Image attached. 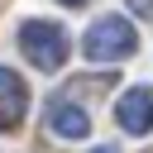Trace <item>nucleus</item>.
I'll list each match as a JSON object with an SVG mask.
<instances>
[{
  "label": "nucleus",
  "instance_id": "obj_6",
  "mask_svg": "<svg viewBox=\"0 0 153 153\" xmlns=\"http://www.w3.org/2000/svg\"><path fill=\"white\" fill-rule=\"evenodd\" d=\"M124 5H129L139 19H153V0H124Z\"/></svg>",
  "mask_w": 153,
  "mask_h": 153
},
{
  "label": "nucleus",
  "instance_id": "obj_1",
  "mask_svg": "<svg viewBox=\"0 0 153 153\" xmlns=\"http://www.w3.org/2000/svg\"><path fill=\"white\" fill-rule=\"evenodd\" d=\"M134 48H139V33H134V24L120 19V14L96 19V24L86 29V38H81V53H86L91 62H120V57H129Z\"/></svg>",
  "mask_w": 153,
  "mask_h": 153
},
{
  "label": "nucleus",
  "instance_id": "obj_8",
  "mask_svg": "<svg viewBox=\"0 0 153 153\" xmlns=\"http://www.w3.org/2000/svg\"><path fill=\"white\" fill-rule=\"evenodd\" d=\"M62 5H86V0H62Z\"/></svg>",
  "mask_w": 153,
  "mask_h": 153
},
{
  "label": "nucleus",
  "instance_id": "obj_4",
  "mask_svg": "<svg viewBox=\"0 0 153 153\" xmlns=\"http://www.w3.org/2000/svg\"><path fill=\"white\" fill-rule=\"evenodd\" d=\"M24 110H29V86H24V76L10 72V67H0V129H19Z\"/></svg>",
  "mask_w": 153,
  "mask_h": 153
},
{
  "label": "nucleus",
  "instance_id": "obj_5",
  "mask_svg": "<svg viewBox=\"0 0 153 153\" xmlns=\"http://www.w3.org/2000/svg\"><path fill=\"white\" fill-rule=\"evenodd\" d=\"M48 129L57 139H86L91 134V115L81 105H72V100H53L48 105Z\"/></svg>",
  "mask_w": 153,
  "mask_h": 153
},
{
  "label": "nucleus",
  "instance_id": "obj_2",
  "mask_svg": "<svg viewBox=\"0 0 153 153\" xmlns=\"http://www.w3.org/2000/svg\"><path fill=\"white\" fill-rule=\"evenodd\" d=\"M19 48H24V57H29L38 72H57V67L67 62V53H72L67 29H57V24H48V19L19 24Z\"/></svg>",
  "mask_w": 153,
  "mask_h": 153
},
{
  "label": "nucleus",
  "instance_id": "obj_3",
  "mask_svg": "<svg viewBox=\"0 0 153 153\" xmlns=\"http://www.w3.org/2000/svg\"><path fill=\"white\" fill-rule=\"evenodd\" d=\"M115 115H120V129H124V134L143 139V134L153 129V91H148V86H129V91L120 96Z\"/></svg>",
  "mask_w": 153,
  "mask_h": 153
},
{
  "label": "nucleus",
  "instance_id": "obj_7",
  "mask_svg": "<svg viewBox=\"0 0 153 153\" xmlns=\"http://www.w3.org/2000/svg\"><path fill=\"white\" fill-rule=\"evenodd\" d=\"M96 153H115V148H110V143H100V148H96Z\"/></svg>",
  "mask_w": 153,
  "mask_h": 153
}]
</instances>
